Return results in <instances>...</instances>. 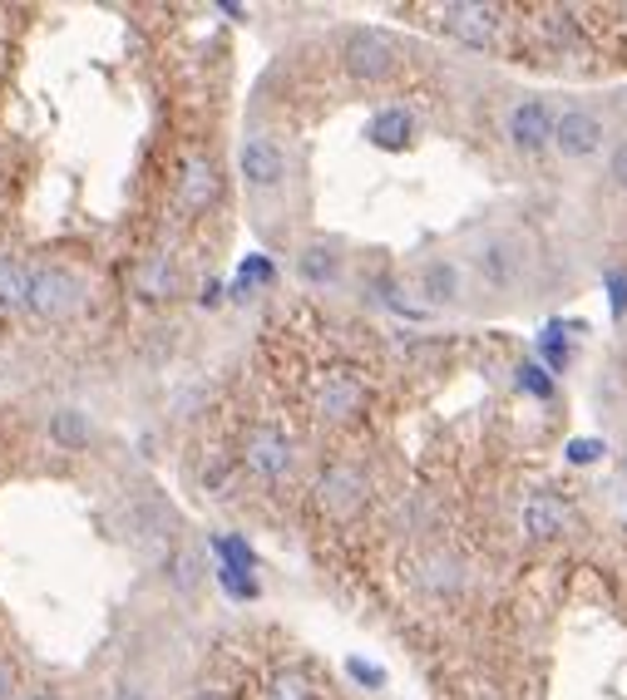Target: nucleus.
I'll list each match as a JSON object with an SVG mask.
<instances>
[{"label":"nucleus","instance_id":"nucleus-7","mask_svg":"<svg viewBox=\"0 0 627 700\" xmlns=\"http://www.w3.org/2000/svg\"><path fill=\"white\" fill-rule=\"evenodd\" d=\"M238 454H242V469L262 483H287L292 469H297V449H292V439L282 429H272V424H252V429L242 434Z\"/></svg>","mask_w":627,"mask_h":700},{"label":"nucleus","instance_id":"nucleus-2","mask_svg":"<svg viewBox=\"0 0 627 700\" xmlns=\"http://www.w3.org/2000/svg\"><path fill=\"white\" fill-rule=\"evenodd\" d=\"M80 306H84V282L70 266H60V262L31 266V306H25V311L60 325V321H70V315H80Z\"/></svg>","mask_w":627,"mask_h":700},{"label":"nucleus","instance_id":"nucleus-4","mask_svg":"<svg viewBox=\"0 0 627 700\" xmlns=\"http://www.w3.org/2000/svg\"><path fill=\"white\" fill-rule=\"evenodd\" d=\"M554 128H558V108L548 104L544 94H524L509 104L504 114V138L514 153L524 158H538L544 148H554Z\"/></svg>","mask_w":627,"mask_h":700},{"label":"nucleus","instance_id":"nucleus-17","mask_svg":"<svg viewBox=\"0 0 627 700\" xmlns=\"http://www.w3.org/2000/svg\"><path fill=\"white\" fill-rule=\"evenodd\" d=\"M410 134H415V118H410L406 108H380V114L366 124V138H371L376 148H386V153H400V148H410Z\"/></svg>","mask_w":627,"mask_h":700},{"label":"nucleus","instance_id":"nucleus-8","mask_svg":"<svg viewBox=\"0 0 627 700\" xmlns=\"http://www.w3.org/2000/svg\"><path fill=\"white\" fill-rule=\"evenodd\" d=\"M607 144V124L597 108H558V128H554V153L568 158V163H588V158H597Z\"/></svg>","mask_w":627,"mask_h":700},{"label":"nucleus","instance_id":"nucleus-5","mask_svg":"<svg viewBox=\"0 0 627 700\" xmlns=\"http://www.w3.org/2000/svg\"><path fill=\"white\" fill-rule=\"evenodd\" d=\"M341 65H346L356 79L376 84V79H390V74H396L400 45L386 35V30L356 25V30H346V35H341Z\"/></svg>","mask_w":627,"mask_h":700},{"label":"nucleus","instance_id":"nucleus-33","mask_svg":"<svg viewBox=\"0 0 627 700\" xmlns=\"http://www.w3.org/2000/svg\"><path fill=\"white\" fill-rule=\"evenodd\" d=\"M623 20H627V5H623Z\"/></svg>","mask_w":627,"mask_h":700},{"label":"nucleus","instance_id":"nucleus-20","mask_svg":"<svg viewBox=\"0 0 627 700\" xmlns=\"http://www.w3.org/2000/svg\"><path fill=\"white\" fill-rule=\"evenodd\" d=\"M459 562L455 558H445V552H430L425 562H420V582H425L430 592H445V587H459Z\"/></svg>","mask_w":627,"mask_h":700},{"label":"nucleus","instance_id":"nucleus-18","mask_svg":"<svg viewBox=\"0 0 627 700\" xmlns=\"http://www.w3.org/2000/svg\"><path fill=\"white\" fill-rule=\"evenodd\" d=\"M25 306H31V266L0 256V315H15Z\"/></svg>","mask_w":627,"mask_h":700},{"label":"nucleus","instance_id":"nucleus-22","mask_svg":"<svg viewBox=\"0 0 627 700\" xmlns=\"http://www.w3.org/2000/svg\"><path fill=\"white\" fill-rule=\"evenodd\" d=\"M558 331H563V325H548L544 341H538V355L548 360V370H563V365H568V345H563V335H558Z\"/></svg>","mask_w":627,"mask_h":700},{"label":"nucleus","instance_id":"nucleus-12","mask_svg":"<svg viewBox=\"0 0 627 700\" xmlns=\"http://www.w3.org/2000/svg\"><path fill=\"white\" fill-rule=\"evenodd\" d=\"M568 523H573L568 503L558 498V493H548V489L528 493L524 508H518V528H524V538H534V542H554Z\"/></svg>","mask_w":627,"mask_h":700},{"label":"nucleus","instance_id":"nucleus-14","mask_svg":"<svg viewBox=\"0 0 627 700\" xmlns=\"http://www.w3.org/2000/svg\"><path fill=\"white\" fill-rule=\"evenodd\" d=\"M173 532V508L159 493H139L124 508V538L129 542H163Z\"/></svg>","mask_w":627,"mask_h":700},{"label":"nucleus","instance_id":"nucleus-34","mask_svg":"<svg viewBox=\"0 0 627 700\" xmlns=\"http://www.w3.org/2000/svg\"><path fill=\"white\" fill-rule=\"evenodd\" d=\"M623 469H627V463H623Z\"/></svg>","mask_w":627,"mask_h":700},{"label":"nucleus","instance_id":"nucleus-26","mask_svg":"<svg viewBox=\"0 0 627 700\" xmlns=\"http://www.w3.org/2000/svg\"><path fill=\"white\" fill-rule=\"evenodd\" d=\"M607 301H613V315L623 321L627 315V272H617V266L607 272Z\"/></svg>","mask_w":627,"mask_h":700},{"label":"nucleus","instance_id":"nucleus-24","mask_svg":"<svg viewBox=\"0 0 627 700\" xmlns=\"http://www.w3.org/2000/svg\"><path fill=\"white\" fill-rule=\"evenodd\" d=\"M607 183L627 193V138H617L613 153H607Z\"/></svg>","mask_w":627,"mask_h":700},{"label":"nucleus","instance_id":"nucleus-21","mask_svg":"<svg viewBox=\"0 0 627 700\" xmlns=\"http://www.w3.org/2000/svg\"><path fill=\"white\" fill-rule=\"evenodd\" d=\"M262 700H311V686L301 670H277V676L262 686Z\"/></svg>","mask_w":627,"mask_h":700},{"label":"nucleus","instance_id":"nucleus-28","mask_svg":"<svg viewBox=\"0 0 627 700\" xmlns=\"http://www.w3.org/2000/svg\"><path fill=\"white\" fill-rule=\"evenodd\" d=\"M163 286H173V266L153 262L149 272H144V291H149V296H163Z\"/></svg>","mask_w":627,"mask_h":700},{"label":"nucleus","instance_id":"nucleus-23","mask_svg":"<svg viewBox=\"0 0 627 700\" xmlns=\"http://www.w3.org/2000/svg\"><path fill=\"white\" fill-rule=\"evenodd\" d=\"M518 385H524L528 394H538V400H548V394H554V380H548L544 365H534V360L518 365Z\"/></svg>","mask_w":627,"mask_h":700},{"label":"nucleus","instance_id":"nucleus-27","mask_svg":"<svg viewBox=\"0 0 627 700\" xmlns=\"http://www.w3.org/2000/svg\"><path fill=\"white\" fill-rule=\"evenodd\" d=\"M15 690H21V666L11 656H0V700H15Z\"/></svg>","mask_w":627,"mask_h":700},{"label":"nucleus","instance_id":"nucleus-6","mask_svg":"<svg viewBox=\"0 0 627 700\" xmlns=\"http://www.w3.org/2000/svg\"><path fill=\"white\" fill-rule=\"evenodd\" d=\"M440 30L469 49H494L504 35V5H485V0H449L440 5Z\"/></svg>","mask_w":627,"mask_h":700},{"label":"nucleus","instance_id":"nucleus-32","mask_svg":"<svg viewBox=\"0 0 627 700\" xmlns=\"http://www.w3.org/2000/svg\"><path fill=\"white\" fill-rule=\"evenodd\" d=\"M189 700H228V696H218V690H198V696H189Z\"/></svg>","mask_w":627,"mask_h":700},{"label":"nucleus","instance_id":"nucleus-31","mask_svg":"<svg viewBox=\"0 0 627 700\" xmlns=\"http://www.w3.org/2000/svg\"><path fill=\"white\" fill-rule=\"evenodd\" d=\"M25 700H65V696H60V690H50V686H41V690H31Z\"/></svg>","mask_w":627,"mask_h":700},{"label":"nucleus","instance_id":"nucleus-25","mask_svg":"<svg viewBox=\"0 0 627 700\" xmlns=\"http://www.w3.org/2000/svg\"><path fill=\"white\" fill-rule=\"evenodd\" d=\"M346 670H351V676H356L366 690H380V686H386V670L371 666V661H361V656H351V661H346Z\"/></svg>","mask_w":627,"mask_h":700},{"label":"nucleus","instance_id":"nucleus-13","mask_svg":"<svg viewBox=\"0 0 627 700\" xmlns=\"http://www.w3.org/2000/svg\"><path fill=\"white\" fill-rule=\"evenodd\" d=\"M361 498H366V473H361L356 463L341 459L317 479V503L327 513H356Z\"/></svg>","mask_w":627,"mask_h":700},{"label":"nucleus","instance_id":"nucleus-10","mask_svg":"<svg viewBox=\"0 0 627 700\" xmlns=\"http://www.w3.org/2000/svg\"><path fill=\"white\" fill-rule=\"evenodd\" d=\"M415 291L425 306H435V311H449V306L465 301V266L455 262V256H425V262L415 266Z\"/></svg>","mask_w":627,"mask_h":700},{"label":"nucleus","instance_id":"nucleus-29","mask_svg":"<svg viewBox=\"0 0 627 700\" xmlns=\"http://www.w3.org/2000/svg\"><path fill=\"white\" fill-rule=\"evenodd\" d=\"M597 454H603V444H597V439H573V444H568V459H573V463H593Z\"/></svg>","mask_w":627,"mask_h":700},{"label":"nucleus","instance_id":"nucleus-1","mask_svg":"<svg viewBox=\"0 0 627 700\" xmlns=\"http://www.w3.org/2000/svg\"><path fill=\"white\" fill-rule=\"evenodd\" d=\"M469 276L479 282V291L489 296H514L528 276V246L514 232H489L485 242H475L469 252Z\"/></svg>","mask_w":627,"mask_h":700},{"label":"nucleus","instance_id":"nucleus-3","mask_svg":"<svg viewBox=\"0 0 627 700\" xmlns=\"http://www.w3.org/2000/svg\"><path fill=\"white\" fill-rule=\"evenodd\" d=\"M287 173H292V158H287V148H282L277 138H272V134H242L238 177H242V187H248L252 197L277 193V187L287 183Z\"/></svg>","mask_w":627,"mask_h":700},{"label":"nucleus","instance_id":"nucleus-30","mask_svg":"<svg viewBox=\"0 0 627 700\" xmlns=\"http://www.w3.org/2000/svg\"><path fill=\"white\" fill-rule=\"evenodd\" d=\"M110 700H153V696H149V686H139V680H119Z\"/></svg>","mask_w":627,"mask_h":700},{"label":"nucleus","instance_id":"nucleus-15","mask_svg":"<svg viewBox=\"0 0 627 700\" xmlns=\"http://www.w3.org/2000/svg\"><path fill=\"white\" fill-rule=\"evenodd\" d=\"M297 276L311 286V291H331L346 276V252L337 242H307L297 252Z\"/></svg>","mask_w":627,"mask_h":700},{"label":"nucleus","instance_id":"nucleus-9","mask_svg":"<svg viewBox=\"0 0 627 700\" xmlns=\"http://www.w3.org/2000/svg\"><path fill=\"white\" fill-rule=\"evenodd\" d=\"M317 414L327 424H351V420H361V410H366V380H361L351 365H331V370H321V380H317Z\"/></svg>","mask_w":627,"mask_h":700},{"label":"nucleus","instance_id":"nucleus-11","mask_svg":"<svg viewBox=\"0 0 627 700\" xmlns=\"http://www.w3.org/2000/svg\"><path fill=\"white\" fill-rule=\"evenodd\" d=\"M223 193V173H218V158L213 153H189L183 158V173H179V207L183 217H198L218 203Z\"/></svg>","mask_w":627,"mask_h":700},{"label":"nucleus","instance_id":"nucleus-16","mask_svg":"<svg viewBox=\"0 0 627 700\" xmlns=\"http://www.w3.org/2000/svg\"><path fill=\"white\" fill-rule=\"evenodd\" d=\"M45 429H50V439L70 454L90 449V439H94V424L80 404H60V410H50V424H45Z\"/></svg>","mask_w":627,"mask_h":700},{"label":"nucleus","instance_id":"nucleus-19","mask_svg":"<svg viewBox=\"0 0 627 700\" xmlns=\"http://www.w3.org/2000/svg\"><path fill=\"white\" fill-rule=\"evenodd\" d=\"M203 577V552L193 548V542H179V548H169V558H163V582H169L173 592H193Z\"/></svg>","mask_w":627,"mask_h":700}]
</instances>
